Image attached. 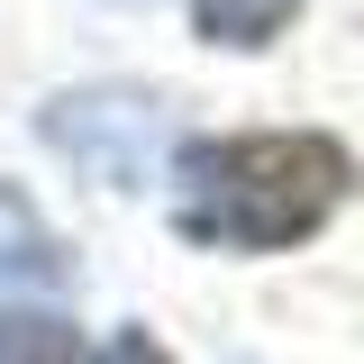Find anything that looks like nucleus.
Here are the masks:
<instances>
[{
  "label": "nucleus",
  "instance_id": "obj_1",
  "mask_svg": "<svg viewBox=\"0 0 364 364\" xmlns=\"http://www.w3.org/2000/svg\"><path fill=\"white\" fill-rule=\"evenodd\" d=\"M346 146L318 128H282V136H200L182 146V228L219 237V246H301L337 200H346Z\"/></svg>",
  "mask_w": 364,
  "mask_h": 364
},
{
  "label": "nucleus",
  "instance_id": "obj_2",
  "mask_svg": "<svg viewBox=\"0 0 364 364\" xmlns=\"http://www.w3.org/2000/svg\"><path fill=\"white\" fill-rule=\"evenodd\" d=\"M301 18V0H191V28L210 46H273Z\"/></svg>",
  "mask_w": 364,
  "mask_h": 364
},
{
  "label": "nucleus",
  "instance_id": "obj_3",
  "mask_svg": "<svg viewBox=\"0 0 364 364\" xmlns=\"http://www.w3.org/2000/svg\"><path fill=\"white\" fill-rule=\"evenodd\" d=\"M0 364H82V346H73V328L46 310H9V328H0Z\"/></svg>",
  "mask_w": 364,
  "mask_h": 364
},
{
  "label": "nucleus",
  "instance_id": "obj_4",
  "mask_svg": "<svg viewBox=\"0 0 364 364\" xmlns=\"http://www.w3.org/2000/svg\"><path fill=\"white\" fill-rule=\"evenodd\" d=\"M91 364H173V355H164V346H155L146 328H119V337H109V346H100Z\"/></svg>",
  "mask_w": 364,
  "mask_h": 364
}]
</instances>
